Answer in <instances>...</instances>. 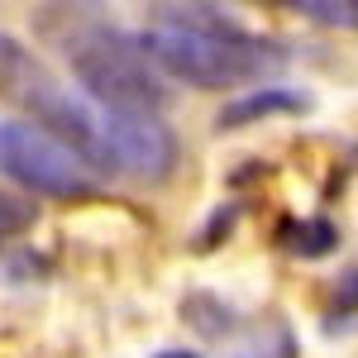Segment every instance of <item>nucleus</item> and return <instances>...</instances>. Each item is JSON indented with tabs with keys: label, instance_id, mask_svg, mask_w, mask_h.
I'll return each instance as SVG.
<instances>
[{
	"label": "nucleus",
	"instance_id": "nucleus-6",
	"mask_svg": "<svg viewBox=\"0 0 358 358\" xmlns=\"http://www.w3.org/2000/svg\"><path fill=\"white\" fill-rule=\"evenodd\" d=\"M38 86V67L29 62L20 38L0 34V96H29Z\"/></svg>",
	"mask_w": 358,
	"mask_h": 358
},
{
	"label": "nucleus",
	"instance_id": "nucleus-5",
	"mask_svg": "<svg viewBox=\"0 0 358 358\" xmlns=\"http://www.w3.org/2000/svg\"><path fill=\"white\" fill-rule=\"evenodd\" d=\"M301 106H306L301 96H292V91H282V86H263V91H248L244 101L224 106V110H220V129H239V124L258 120V115H273V110H301Z\"/></svg>",
	"mask_w": 358,
	"mask_h": 358
},
{
	"label": "nucleus",
	"instance_id": "nucleus-8",
	"mask_svg": "<svg viewBox=\"0 0 358 358\" xmlns=\"http://www.w3.org/2000/svg\"><path fill=\"white\" fill-rule=\"evenodd\" d=\"M29 224H34V206L10 192H0V234H20Z\"/></svg>",
	"mask_w": 358,
	"mask_h": 358
},
{
	"label": "nucleus",
	"instance_id": "nucleus-3",
	"mask_svg": "<svg viewBox=\"0 0 358 358\" xmlns=\"http://www.w3.org/2000/svg\"><path fill=\"white\" fill-rule=\"evenodd\" d=\"M0 172L38 196H91L96 177L91 167L62 143L57 134L38 129L34 120H5L0 124Z\"/></svg>",
	"mask_w": 358,
	"mask_h": 358
},
{
	"label": "nucleus",
	"instance_id": "nucleus-2",
	"mask_svg": "<svg viewBox=\"0 0 358 358\" xmlns=\"http://www.w3.org/2000/svg\"><path fill=\"white\" fill-rule=\"evenodd\" d=\"M67 57H72L77 82L91 91V101H96L101 110L153 115L167 101L163 77H158V67L143 57L134 34L91 24L67 43Z\"/></svg>",
	"mask_w": 358,
	"mask_h": 358
},
{
	"label": "nucleus",
	"instance_id": "nucleus-7",
	"mask_svg": "<svg viewBox=\"0 0 358 358\" xmlns=\"http://www.w3.org/2000/svg\"><path fill=\"white\" fill-rule=\"evenodd\" d=\"M296 15L315 20V24H334V29H358V0H301L292 5Z\"/></svg>",
	"mask_w": 358,
	"mask_h": 358
},
{
	"label": "nucleus",
	"instance_id": "nucleus-1",
	"mask_svg": "<svg viewBox=\"0 0 358 358\" xmlns=\"http://www.w3.org/2000/svg\"><path fill=\"white\" fill-rule=\"evenodd\" d=\"M138 48L167 77L192 82L201 91L248 86L282 62L273 43L253 38L210 5H158V20L148 24V34H138Z\"/></svg>",
	"mask_w": 358,
	"mask_h": 358
},
{
	"label": "nucleus",
	"instance_id": "nucleus-4",
	"mask_svg": "<svg viewBox=\"0 0 358 358\" xmlns=\"http://www.w3.org/2000/svg\"><path fill=\"white\" fill-rule=\"evenodd\" d=\"M172 163H177V138L158 115L101 110V120H96V167L158 182V177L172 172Z\"/></svg>",
	"mask_w": 358,
	"mask_h": 358
}]
</instances>
